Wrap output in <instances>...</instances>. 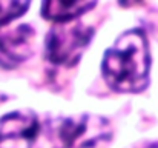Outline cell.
<instances>
[{
    "label": "cell",
    "mask_w": 158,
    "mask_h": 148,
    "mask_svg": "<svg viewBox=\"0 0 158 148\" xmlns=\"http://www.w3.org/2000/svg\"><path fill=\"white\" fill-rule=\"evenodd\" d=\"M37 114L23 110L0 117V148H31L39 139Z\"/></svg>",
    "instance_id": "cell-4"
},
{
    "label": "cell",
    "mask_w": 158,
    "mask_h": 148,
    "mask_svg": "<svg viewBox=\"0 0 158 148\" xmlns=\"http://www.w3.org/2000/svg\"><path fill=\"white\" fill-rule=\"evenodd\" d=\"M110 137L109 120L94 114L48 120L39 133L40 148H94L109 142Z\"/></svg>",
    "instance_id": "cell-2"
},
{
    "label": "cell",
    "mask_w": 158,
    "mask_h": 148,
    "mask_svg": "<svg viewBox=\"0 0 158 148\" xmlns=\"http://www.w3.org/2000/svg\"><path fill=\"white\" fill-rule=\"evenodd\" d=\"M102 73L107 87L117 93L144 91L151 73V49L146 31L143 28L124 31L106 49Z\"/></svg>",
    "instance_id": "cell-1"
},
{
    "label": "cell",
    "mask_w": 158,
    "mask_h": 148,
    "mask_svg": "<svg viewBox=\"0 0 158 148\" xmlns=\"http://www.w3.org/2000/svg\"><path fill=\"white\" fill-rule=\"evenodd\" d=\"M29 5H31L29 2H19V0L0 2V28L15 20L17 17L23 16L29 8Z\"/></svg>",
    "instance_id": "cell-7"
},
{
    "label": "cell",
    "mask_w": 158,
    "mask_h": 148,
    "mask_svg": "<svg viewBox=\"0 0 158 148\" xmlns=\"http://www.w3.org/2000/svg\"><path fill=\"white\" fill-rule=\"evenodd\" d=\"M148 148H158V144H152V145H149Z\"/></svg>",
    "instance_id": "cell-8"
},
{
    "label": "cell",
    "mask_w": 158,
    "mask_h": 148,
    "mask_svg": "<svg viewBox=\"0 0 158 148\" xmlns=\"http://www.w3.org/2000/svg\"><path fill=\"white\" fill-rule=\"evenodd\" d=\"M97 2H61L51 0L42 5V16L46 20H52L55 23H66L72 22L77 17L86 14L88 11L94 9Z\"/></svg>",
    "instance_id": "cell-6"
},
{
    "label": "cell",
    "mask_w": 158,
    "mask_h": 148,
    "mask_svg": "<svg viewBox=\"0 0 158 148\" xmlns=\"http://www.w3.org/2000/svg\"><path fill=\"white\" fill-rule=\"evenodd\" d=\"M94 37V28L80 22L55 23L46 37V59L58 66H74Z\"/></svg>",
    "instance_id": "cell-3"
},
{
    "label": "cell",
    "mask_w": 158,
    "mask_h": 148,
    "mask_svg": "<svg viewBox=\"0 0 158 148\" xmlns=\"http://www.w3.org/2000/svg\"><path fill=\"white\" fill-rule=\"evenodd\" d=\"M35 31L28 23L0 36V66L12 70L29 59L34 52Z\"/></svg>",
    "instance_id": "cell-5"
}]
</instances>
